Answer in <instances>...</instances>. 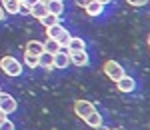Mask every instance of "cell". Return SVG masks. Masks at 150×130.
I'll use <instances>...</instances> for the list:
<instances>
[{"label": "cell", "instance_id": "6da1fadb", "mask_svg": "<svg viewBox=\"0 0 150 130\" xmlns=\"http://www.w3.org/2000/svg\"><path fill=\"white\" fill-rule=\"evenodd\" d=\"M0 68H2V72H6V74L12 76V78H16V76L22 74V64L14 58V56H2V60H0Z\"/></svg>", "mask_w": 150, "mask_h": 130}, {"label": "cell", "instance_id": "7a4b0ae2", "mask_svg": "<svg viewBox=\"0 0 150 130\" xmlns=\"http://www.w3.org/2000/svg\"><path fill=\"white\" fill-rule=\"evenodd\" d=\"M104 74L110 78V80H120L122 76H124V68L116 62V60H108V62H104Z\"/></svg>", "mask_w": 150, "mask_h": 130}, {"label": "cell", "instance_id": "3957f363", "mask_svg": "<svg viewBox=\"0 0 150 130\" xmlns=\"http://www.w3.org/2000/svg\"><path fill=\"white\" fill-rule=\"evenodd\" d=\"M16 108H18V102H16V98L10 94H2L0 92V110L8 116L12 112H16Z\"/></svg>", "mask_w": 150, "mask_h": 130}, {"label": "cell", "instance_id": "277c9868", "mask_svg": "<svg viewBox=\"0 0 150 130\" xmlns=\"http://www.w3.org/2000/svg\"><path fill=\"white\" fill-rule=\"evenodd\" d=\"M96 108H94L92 102H88V100H76L74 102V112H76V116H80L82 120L86 118L90 112H94Z\"/></svg>", "mask_w": 150, "mask_h": 130}, {"label": "cell", "instance_id": "5b68a950", "mask_svg": "<svg viewBox=\"0 0 150 130\" xmlns=\"http://www.w3.org/2000/svg\"><path fill=\"white\" fill-rule=\"evenodd\" d=\"M116 88H118L120 92H132V90L136 88V80H134L132 76L124 74L120 80H116Z\"/></svg>", "mask_w": 150, "mask_h": 130}, {"label": "cell", "instance_id": "8992f818", "mask_svg": "<svg viewBox=\"0 0 150 130\" xmlns=\"http://www.w3.org/2000/svg\"><path fill=\"white\" fill-rule=\"evenodd\" d=\"M70 56V64H76V66H86L88 64V52L86 50H80V52H68Z\"/></svg>", "mask_w": 150, "mask_h": 130}, {"label": "cell", "instance_id": "52a82bcc", "mask_svg": "<svg viewBox=\"0 0 150 130\" xmlns=\"http://www.w3.org/2000/svg\"><path fill=\"white\" fill-rule=\"evenodd\" d=\"M42 2L46 4L50 14H54V16H62L64 14V2L62 0H42Z\"/></svg>", "mask_w": 150, "mask_h": 130}, {"label": "cell", "instance_id": "ba28073f", "mask_svg": "<svg viewBox=\"0 0 150 130\" xmlns=\"http://www.w3.org/2000/svg\"><path fill=\"white\" fill-rule=\"evenodd\" d=\"M70 64V56H68V50H60L54 54V68H66Z\"/></svg>", "mask_w": 150, "mask_h": 130}, {"label": "cell", "instance_id": "9c48e42d", "mask_svg": "<svg viewBox=\"0 0 150 130\" xmlns=\"http://www.w3.org/2000/svg\"><path fill=\"white\" fill-rule=\"evenodd\" d=\"M84 10H86L88 16H100L102 10H104V4H100L98 0H90V2L84 6Z\"/></svg>", "mask_w": 150, "mask_h": 130}, {"label": "cell", "instance_id": "30bf717a", "mask_svg": "<svg viewBox=\"0 0 150 130\" xmlns=\"http://www.w3.org/2000/svg\"><path fill=\"white\" fill-rule=\"evenodd\" d=\"M66 50L68 52H80V50H86V42L82 40V38H78V36H72L68 42V46H66Z\"/></svg>", "mask_w": 150, "mask_h": 130}, {"label": "cell", "instance_id": "8fae6325", "mask_svg": "<svg viewBox=\"0 0 150 130\" xmlns=\"http://www.w3.org/2000/svg\"><path fill=\"white\" fill-rule=\"evenodd\" d=\"M46 14H48V8H46V4H44L42 0H38L34 6L30 8V16H34V18H38V20H40L42 16H46Z\"/></svg>", "mask_w": 150, "mask_h": 130}, {"label": "cell", "instance_id": "7c38bea8", "mask_svg": "<svg viewBox=\"0 0 150 130\" xmlns=\"http://www.w3.org/2000/svg\"><path fill=\"white\" fill-rule=\"evenodd\" d=\"M4 12H8V14H18L20 12V0H2V4H0Z\"/></svg>", "mask_w": 150, "mask_h": 130}, {"label": "cell", "instance_id": "4fadbf2b", "mask_svg": "<svg viewBox=\"0 0 150 130\" xmlns=\"http://www.w3.org/2000/svg\"><path fill=\"white\" fill-rule=\"evenodd\" d=\"M38 66H42V68H54V54H48V52H42L40 56H38Z\"/></svg>", "mask_w": 150, "mask_h": 130}, {"label": "cell", "instance_id": "5bb4252c", "mask_svg": "<svg viewBox=\"0 0 150 130\" xmlns=\"http://www.w3.org/2000/svg\"><path fill=\"white\" fill-rule=\"evenodd\" d=\"M84 122H86L90 128H96V126H100V124H102V114H100L98 110H94V112H90V114L84 118Z\"/></svg>", "mask_w": 150, "mask_h": 130}, {"label": "cell", "instance_id": "9a60e30c", "mask_svg": "<svg viewBox=\"0 0 150 130\" xmlns=\"http://www.w3.org/2000/svg\"><path fill=\"white\" fill-rule=\"evenodd\" d=\"M26 52H30V54H36V56H40V54L44 52V42H38V40H30V42L26 44Z\"/></svg>", "mask_w": 150, "mask_h": 130}, {"label": "cell", "instance_id": "2e32d148", "mask_svg": "<svg viewBox=\"0 0 150 130\" xmlns=\"http://www.w3.org/2000/svg\"><path fill=\"white\" fill-rule=\"evenodd\" d=\"M62 50V46L58 44L54 38H46V42H44V52H48V54H56V52H60Z\"/></svg>", "mask_w": 150, "mask_h": 130}, {"label": "cell", "instance_id": "e0dca14e", "mask_svg": "<svg viewBox=\"0 0 150 130\" xmlns=\"http://www.w3.org/2000/svg\"><path fill=\"white\" fill-rule=\"evenodd\" d=\"M58 20H60V16H54V14H50V12H48L46 16H42V18H40V24H42L44 28H50V26L58 24Z\"/></svg>", "mask_w": 150, "mask_h": 130}, {"label": "cell", "instance_id": "ac0fdd59", "mask_svg": "<svg viewBox=\"0 0 150 130\" xmlns=\"http://www.w3.org/2000/svg\"><path fill=\"white\" fill-rule=\"evenodd\" d=\"M70 38H72V36H70V32L64 28V30L58 34V38H54V40H56V42H58L62 48H66V46H68V42H70Z\"/></svg>", "mask_w": 150, "mask_h": 130}, {"label": "cell", "instance_id": "d6986e66", "mask_svg": "<svg viewBox=\"0 0 150 130\" xmlns=\"http://www.w3.org/2000/svg\"><path fill=\"white\" fill-rule=\"evenodd\" d=\"M24 64L30 66V68H36L38 66V56L36 54H30V52H24Z\"/></svg>", "mask_w": 150, "mask_h": 130}, {"label": "cell", "instance_id": "ffe728a7", "mask_svg": "<svg viewBox=\"0 0 150 130\" xmlns=\"http://www.w3.org/2000/svg\"><path fill=\"white\" fill-rule=\"evenodd\" d=\"M64 30V26H60V24H54V26H50L46 28V36L48 38H58V34Z\"/></svg>", "mask_w": 150, "mask_h": 130}, {"label": "cell", "instance_id": "44dd1931", "mask_svg": "<svg viewBox=\"0 0 150 130\" xmlns=\"http://www.w3.org/2000/svg\"><path fill=\"white\" fill-rule=\"evenodd\" d=\"M0 130H14V122L8 120V118H4L0 122Z\"/></svg>", "mask_w": 150, "mask_h": 130}, {"label": "cell", "instance_id": "7402d4cb", "mask_svg": "<svg viewBox=\"0 0 150 130\" xmlns=\"http://www.w3.org/2000/svg\"><path fill=\"white\" fill-rule=\"evenodd\" d=\"M126 2L130 4V6H144L148 0H126Z\"/></svg>", "mask_w": 150, "mask_h": 130}, {"label": "cell", "instance_id": "603a6c76", "mask_svg": "<svg viewBox=\"0 0 150 130\" xmlns=\"http://www.w3.org/2000/svg\"><path fill=\"white\" fill-rule=\"evenodd\" d=\"M20 12H22V14H30V6H26V4L20 2ZM20 12H18V14H20Z\"/></svg>", "mask_w": 150, "mask_h": 130}, {"label": "cell", "instance_id": "cb8c5ba5", "mask_svg": "<svg viewBox=\"0 0 150 130\" xmlns=\"http://www.w3.org/2000/svg\"><path fill=\"white\" fill-rule=\"evenodd\" d=\"M20 2H22V4H26V6H30V8H32V6H34L36 2H38V0H20Z\"/></svg>", "mask_w": 150, "mask_h": 130}, {"label": "cell", "instance_id": "d4e9b609", "mask_svg": "<svg viewBox=\"0 0 150 130\" xmlns=\"http://www.w3.org/2000/svg\"><path fill=\"white\" fill-rule=\"evenodd\" d=\"M74 2H76V4H78V6H82V8H84V6H86V4H88V2H90V0H74Z\"/></svg>", "mask_w": 150, "mask_h": 130}, {"label": "cell", "instance_id": "484cf974", "mask_svg": "<svg viewBox=\"0 0 150 130\" xmlns=\"http://www.w3.org/2000/svg\"><path fill=\"white\" fill-rule=\"evenodd\" d=\"M94 130H108V128H106L104 124H100V126H96V128H94Z\"/></svg>", "mask_w": 150, "mask_h": 130}, {"label": "cell", "instance_id": "4316f807", "mask_svg": "<svg viewBox=\"0 0 150 130\" xmlns=\"http://www.w3.org/2000/svg\"><path fill=\"white\" fill-rule=\"evenodd\" d=\"M6 118V114H4V112H2V110H0V122H2V120Z\"/></svg>", "mask_w": 150, "mask_h": 130}, {"label": "cell", "instance_id": "83f0119b", "mask_svg": "<svg viewBox=\"0 0 150 130\" xmlns=\"http://www.w3.org/2000/svg\"><path fill=\"white\" fill-rule=\"evenodd\" d=\"M2 18H4V8L0 6V20H2Z\"/></svg>", "mask_w": 150, "mask_h": 130}, {"label": "cell", "instance_id": "f1b7e54d", "mask_svg": "<svg viewBox=\"0 0 150 130\" xmlns=\"http://www.w3.org/2000/svg\"><path fill=\"white\" fill-rule=\"evenodd\" d=\"M100 4H108V2H112V0H98Z\"/></svg>", "mask_w": 150, "mask_h": 130}, {"label": "cell", "instance_id": "f546056e", "mask_svg": "<svg viewBox=\"0 0 150 130\" xmlns=\"http://www.w3.org/2000/svg\"><path fill=\"white\" fill-rule=\"evenodd\" d=\"M108 130H120V128H108Z\"/></svg>", "mask_w": 150, "mask_h": 130}, {"label": "cell", "instance_id": "4dcf8cb0", "mask_svg": "<svg viewBox=\"0 0 150 130\" xmlns=\"http://www.w3.org/2000/svg\"><path fill=\"white\" fill-rule=\"evenodd\" d=\"M0 92H2V90H0Z\"/></svg>", "mask_w": 150, "mask_h": 130}]
</instances>
